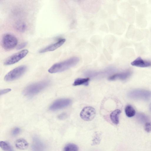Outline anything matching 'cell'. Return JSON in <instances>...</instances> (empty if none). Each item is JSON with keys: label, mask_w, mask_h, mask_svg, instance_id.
Masks as SVG:
<instances>
[{"label": "cell", "mask_w": 151, "mask_h": 151, "mask_svg": "<svg viewBox=\"0 0 151 151\" xmlns=\"http://www.w3.org/2000/svg\"><path fill=\"white\" fill-rule=\"evenodd\" d=\"M79 58L73 57L53 65L48 70L51 73H56L64 71L76 65L79 62Z\"/></svg>", "instance_id": "6da1fadb"}, {"label": "cell", "mask_w": 151, "mask_h": 151, "mask_svg": "<svg viewBox=\"0 0 151 151\" xmlns=\"http://www.w3.org/2000/svg\"><path fill=\"white\" fill-rule=\"evenodd\" d=\"M50 83L49 81L45 80L32 84L24 89L23 93L27 96H33L46 88Z\"/></svg>", "instance_id": "7a4b0ae2"}, {"label": "cell", "mask_w": 151, "mask_h": 151, "mask_svg": "<svg viewBox=\"0 0 151 151\" xmlns=\"http://www.w3.org/2000/svg\"><path fill=\"white\" fill-rule=\"evenodd\" d=\"M26 65H22L14 68L8 73L4 76V80L6 81H13L22 76L27 70Z\"/></svg>", "instance_id": "3957f363"}, {"label": "cell", "mask_w": 151, "mask_h": 151, "mask_svg": "<svg viewBox=\"0 0 151 151\" xmlns=\"http://www.w3.org/2000/svg\"><path fill=\"white\" fill-rule=\"evenodd\" d=\"M17 38L11 34L6 33L2 37L1 44L5 50H9L13 49L17 46Z\"/></svg>", "instance_id": "277c9868"}, {"label": "cell", "mask_w": 151, "mask_h": 151, "mask_svg": "<svg viewBox=\"0 0 151 151\" xmlns=\"http://www.w3.org/2000/svg\"><path fill=\"white\" fill-rule=\"evenodd\" d=\"M128 96L132 99L147 100L151 98V92L143 89H135L129 92Z\"/></svg>", "instance_id": "5b68a950"}, {"label": "cell", "mask_w": 151, "mask_h": 151, "mask_svg": "<svg viewBox=\"0 0 151 151\" xmlns=\"http://www.w3.org/2000/svg\"><path fill=\"white\" fill-rule=\"evenodd\" d=\"M28 50H23L16 53L8 58L4 62L5 65H10L15 64L24 58L28 53Z\"/></svg>", "instance_id": "8992f818"}, {"label": "cell", "mask_w": 151, "mask_h": 151, "mask_svg": "<svg viewBox=\"0 0 151 151\" xmlns=\"http://www.w3.org/2000/svg\"><path fill=\"white\" fill-rule=\"evenodd\" d=\"M71 102L70 99L67 98L57 100L50 105L49 107V109L54 111L62 109L70 105Z\"/></svg>", "instance_id": "52a82bcc"}, {"label": "cell", "mask_w": 151, "mask_h": 151, "mask_svg": "<svg viewBox=\"0 0 151 151\" xmlns=\"http://www.w3.org/2000/svg\"><path fill=\"white\" fill-rule=\"evenodd\" d=\"M96 114L95 109L91 106L84 107L80 114L81 117L85 121H90L93 119Z\"/></svg>", "instance_id": "ba28073f"}, {"label": "cell", "mask_w": 151, "mask_h": 151, "mask_svg": "<svg viewBox=\"0 0 151 151\" xmlns=\"http://www.w3.org/2000/svg\"><path fill=\"white\" fill-rule=\"evenodd\" d=\"M115 69L109 68L99 71H88L85 73L86 76L95 78H100L106 76L113 73Z\"/></svg>", "instance_id": "9c48e42d"}, {"label": "cell", "mask_w": 151, "mask_h": 151, "mask_svg": "<svg viewBox=\"0 0 151 151\" xmlns=\"http://www.w3.org/2000/svg\"><path fill=\"white\" fill-rule=\"evenodd\" d=\"M65 41V39H60L57 42L41 49L39 51V52L43 53L49 51H53L61 46Z\"/></svg>", "instance_id": "30bf717a"}, {"label": "cell", "mask_w": 151, "mask_h": 151, "mask_svg": "<svg viewBox=\"0 0 151 151\" xmlns=\"http://www.w3.org/2000/svg\"><path fill=\"white\" fill-rule=\"evenodd\" d=\"M131 65L138 67H147L151 66V62L143 60L141 57H139L131 62Z\"/></svg>", "instance_id": "8fae6325"}, {"label": "cell", "mask_w": 151, "mask_h": 151, "mask_svg": "<svg viewBox=\"0 0 151 151\" xmlns=\"http://www.w3.org/2000/svg\"><path fill=\"white\" fill-rule=\"evenodd\" d=\"M131 74V72L129 71L118 73L111 76L108 79L109 81H114L119 79L124 80L129 77Z\"/></svg>", "instance_id": "7c38bea8"}, {"label": "cell", "mask_w": 151, "mask_h": 151, "mask_svg": "<svg viewBox=\"0 0 151 151\" xmlns=\"http://www.w3.org/2000/svg\"><path fill=\"white\" fill-rule=\"evenodd\" d=\"M16 147L18 149L24 150L26 149L28 146V143L25 139L20 138L17 139L15 142Z\"/></svg>", "instance_id": "4fadbf2b"}, {"label": "cell", "mask_w": 151, "mask_h": 151, "mask_svg": "<svg viewBox=\"0 0 151 151\" xmlns=\"http://www.w3.org/2000/svg\"><path fill=\"white\" fill-rule=\"evenodd\" d=\"M121 111L118 109L112 111L110 115V118L112 123L117 125L119 123V116L121 113Z\"/></svg>", "instance_id": "5bb4252c"}, {"label": "cell", "mask_w": 151, "mask_h": 151, "mask_svg": "<svg viewBox=\"0 0 151 151\" xmlns=\"http://www.w3.org/2000/svg\"><path fill=\"white\" fill-rule=\"evenodd\" d=\"M32 147L33 151H43L44 149V146L43 144L38 139H35Z\"/></svg>", "instance_id": "9a60e30c"}, {"label": "cell", "mask_w": 151, "mask_h": 151, "mask_svg": "<svg viewBox=\"0 0 151 151\" xmlns=\"http://www.w3.org/2000/svg\"><path fill=\"white\" fill-rule=\"evenodd\" d=\"M102 133L99 132H96L93 135L92 139L91 145H95L100 143L101 139Z\"/></svg>", "instance_id": "2e32d148"}, {"label": "cell", "mask_w": 151, "mask_h": 151, "mask_svg": "<svg viewBox=\"0 0 151 151\" xmlns=\"http://www.w3.org/2000/svg\"><path fill=\"white\" fill-rule=\"evenodd\" d=\"M89 80L90 78H78L75 80L73 84V85L74 86H77L83 85L87 86L88 84Z\"/></svg>", "instance_id": "e0dca14e"}, {"label": "cell", "mask_w": 151, "mask_h": 151, "mask_svg": "<svg viewBox=\"0 0 151 151\" xmlns=\"http://www.w3.org/2000/svg\"><path fill=\"white\" fill-rule=\"evenodd\" d=\"M14 27L17 31L20 32H24L27 29V26L24 22L19 21L15 24Z\"/></svg>", "instance_id": "ac0fdd59"}, {"label": "cell", "mask_w": 151, "mask_h": 151, "mask_svg": "<svg viewBox=\"0 0 151 151\" xmlns=\"http://www.w3.org/2000/svg\"><path fill=\"white\" fill-rule=\"evenodd\" d=\"M78 147L75 144L70 143L66 145L64 147L63 151H78Z\"/></svg>", "instance_id": "d6986e66"}, {"label": "cell", "mask_w": 151, "mask_h": 151, "mask_svg": "<svg viewBox=\"0 0 151 151\" xmlns=\"http://www.w3.org/2000/svg\"><path fill=\"white\" fill-rule=\"evenodd\" d=\"M125 111L126 115L129 117L134 116L135 114L134 109L130 105H127L126 107Z\"/></svg>", "instance_id": "ffe728a7"}, {"label": "cell", "mask_w": 151, "mask_h": 151, "mask_svg": "<svg viewBox=\"0 0 151 151\" xmlns=\"http://www.w3.org/2000/svg\"><path fill=\"white\" fill-rule=\"evenodd\" d=\"M0 146L2 150L4 151H13L10 145L5 142L1 141Z\"/></svg>", "instance_id": "44dd1931"}, {"label": "cell", "mask_w": 151, "mask_h": 151, "mask_svg": "<svg viewBox=\"0 0 151 151\" xmlns=\"http://www.w3.org/2000/svg\"><path fill=\"white\" fill-rule=\"evenodd\" d=\"M137 118L139 121L142 122H146L148 119L147 117L145 115L141 113L137 114Z\"/></svg>", "instance_id": "7402d4cb"}, {"label": "cell", "mask_w": 151, "mask_h": 151, "mask_svg": "<svg viewBox=\"0 0 151 151\" xmlns=\"http://www.w3.org/2000/svg\"><path fill=\"white\" fill-rule=\"evenodd\" d=\"M145 129L148 132L151 131V122H147L145 123Z\"/></svg>", "instance_id": "603a6c76"}, {"label": "cell", "mask_w": 151, "mask_h": 151, "mask_svg": "<svg viewBox=\"0 0 151 151\" xmlns=\"http://www.w3.org/2000/svg\"><path fill=\"white\" fill-rule=\"evenodd\" d=\"M20 132V129L18 127L15 128L12 132V134L14 136L18 134Z\"/></svg>", "instance_id": "cb8c5ba5"}, {"label": "cell", "mask_w": 151, "mask_h": 151, "mask_svg": "<svg viewBox=\"0 0 151 151\" xmlns=\"http://www.w3.org/2000/svg\"><path fill=\"white\" fill-rule=\"evenodd\" d=\"M27 42H23L19 45L17 47V49L18 50H20L24 47L27 45Z\"/></svg>", "instance_id": "d4e9b609"}, {"label": "cell", "mask_w": 151, "mask_h": 151, "mask_svg": "<svg viewBox=\"0 0 151 151\" xmlns=\"http://www.w3.org/2000/svg\"><path fill=\"white\" fill-rule=\"evenodd\" d=\"M10 88H6L5 89H2L0 91V95H3L5 93H7L11 91Z\"/></svg>", "instance_id": "484cf974"}, {"label": "cell", "mask_w": 151, "mask_h": 151, "mask_svg": "<svg viewBox=\"0 0 151 151\" xmlns=\"http://www.w3.org/2000/svg\"><path fill=\"white\" fill-rule=\"evenodd\" d=\"M67 116V115L66 113H63L60 114L58 117L60 119H63L65 118Z\"/></svg>", "instance_id": "4316f807"}, {"label": "cell", "mask_w": 151, "mask_h": 151, "mask_svg": "<svg viewBox=\"0 0 151 151\" xmlns=\"http://www.w3.org/2000/svg\"><path fill=\"white\" fill-rule=\"evenodd\" d=\"M150 110H151V107H150Z\"/></svg>", "instance_id": "83f0119b"}]
</instances>
